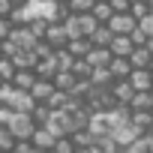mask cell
<instances>
[{
    "instance_id": "cell-1",
    "label": "cell",
    "mask_w": 153,
    "mask_h": 153,
    "mask_svg": "<svg viewBox=\"0 0 153 153\" xmlns=\"http://www.w3.org/2000/svg\"><path fill=\"white\" fill-rule=\"evenodd\" d=\"M6 129L15 135V141H30V138H33V132L39 129V123L33 120V111H15Z\"/></svg>"
},
{
    "instance_id": "cell-2",
    "label": "cell",
    "mask_w": 153,
    "mask_h": 153,
    "mask_svg": "<svg viewBox=\"0 0 153 153\" xmlns=\"http://www.w3.org/2000/svg\"><path fill=\"white\" fill-rule=\"evenodd\" d=\"M108 27H111L114 36H129V33L138 27V18H135L132 12H114L111 21H108Z\"/></svg>"
},
{
    "instance_id": "cell-3",
    "label": "cell",
    "mask_w": 153,
    "mask_h": 153,
    "mask_svg": "<svg viewBox=\"0 0 153 153\" xmlns=\"http://www.w3.org/2000/svg\"><path fill=\"white\" fill-rule=\"evenodd\" d=\"M57 93V87H54V81H48V78H39L36 84H33V90H30V96L36 99V105H48V99Z\"/></svg>"
},
{
    "instance_id": "cell-4",
    "label": "cell",
    "mask_w": 153,
    "mask_h": 153,
    "mask_svg": "<svg viewBox=\"0 0 153 153\" xmlns=\"http://www.w3.org/2000/svg\"><path fill=\"white\" fill-rule=\"evenodd\" d=\"M111 96L117 99V105H129V102H132V96H135V87L129 84V78H126V81H114Z\"/></svg>"
},
{
    "instance_id": "cell-5",
    "label": "cell",
    "mask_w": 153,
    "mask_h": 153,
    "mask_svg": "<svg viewBox=\"0 0 153 153\" xmlns=\"http://www.w3.org/2000/svg\"><path fill=\"white\" fill-rule=\"evenodd\" d=\"M108 69H111V75H114V81H126L129 75H132V63H129V57H114V60L108 63Z\"/></svg>"
},
{
    "instance_id": "cell-6",
    "label": "cell",
    "mask_w": 153,
    "mask_h": 153,
    "mask_svg": "<svg viewBox=\"0 0 153 153\" xmlns=\"http://www.w3.org/2000/svg\"><path fill=\"white\" fill-rule=\"evenodd\" d=\"M108 48H111L114 57H129V54L135 51V42H132V36H114Z\"/></svg>"
},
{
    "instance_id": "cell-7",
    "label": "cell",
    "mask_w": 153,
    "mask_h": 153,
    "mask_svg": "<svg viewBox=\"0 0 153 153\" xmlns=\"http://www.w3.org/2000/svg\"><path fill=\"white\" fill-rule=\"evenodd\" d=\"M84 60H87L93 69H99V66H108V63L114 60V54H111V48H96V45H93V48H90V54H87Z\"/></svg>"
},
{
    "instance_id": "cell-8",
    "label": "cell",
    "mask_w": 153,
    "mask_h": 153,
    "mask_svg": "<svg viewBox=\"0 0 153 153\" xmlns=\"http://www.w3.org/2000/svg\"><path fill=\"white\" fill-rule=\"evenodd\" d=\"M36 81H39L36 69H18V72H15V78H12V84H15L18 90H33Z\"/></svg>"
},
{
    "instance_id": "cell-9",
    "label": "cell",
    "mask_w": 153,
    "mask_h": 153,
    "mask_svg": "<svg viewBox=\"0 0 153 153\" xmlns=\"http://www.w3.org/2000/svg\"><path fill=\"white\" fill-rule=\"evenodd\" d=\"M30 141H33V144H36V147L42 150V153H51V147L57 144V138H54V135H51V132H48L45 126H39V129L33 132V138H30Z\"/></svg>"
},
{
    "instance_id": "cell-10",
    "label": "cell",
    "mask_w": 153,
    "mask_h": 153,
    "mask_svg": "<svg viewBox=\"0 0 153 153\" xmlns=\"http://www.w3.org/2000/svg\"><path fill=\"white\" fill-rule=\"evenodd\" d=\"M150 60H153V54L147 51V45H135V51L129 54L132 69H147V66H150Z\"/></svg>"
},
{
    "instance_id": "cell-11",
    "label": "cell",
    "mask_w": 153,
    "mask_h": 153,
    "mask_svg": "<svg viewBox=\"0 0 153 153\" xmlns=\"http://www.w3.org/2000/svg\"><path fill=\"white\" fill-rule=\"evenodd\" d=\"M129 84H132L135 90H150V84H153V75H150V69H132V75H129Z\"/></svg>"
},
{
    "instance_id": "cell-12",
    "label": "cell",
    "mask_w": 153,
    "mask_h": 153,
    "mask_svg": "<svg viewBox=\"0 0 153 153\" xmlns=\"http://www.w3.org/2000/svg\"><path fill=\"white\" fill-rule=\"evenodd\" d=\"M93 87H108V84H114V75H111V69L108 66H99V69H93L90 72V78H87Z\"/></svg>"
},
{
    "instance_id": "cell-13",
    "label": "cell",
    "mask_w": 153,
    "mask_h": 153,
    "mask_svg": "<svg viewBox=\"0 0 153 153\" xmlns=\"http://www.w3.org/2000/svg\"><path fill=\"white\" fill-rule=\"evenodd\" d=\"M129 108H132V111H150V108H153V96H150V90H135Z\"/></svg>"
},
{
    "instance_id": "cell-14",
    "label": "cell",
    "mask_w": 153,
    "mask_h": 153,
    "mask_svg": "<svg viewBox=\"0 0 153 153\" xmlns=\"http://www.w3.org/2000/svg\"><path fill=\"white\" fill-rule=\"evenodd\" d=\"M66 48H69V54H72L75 60H81V57H87V54H90L93 42H90V39H69V45H66Z\"/></svg>"
},
{
    "instance_id": "cell-15",
    "label": "cell",
    "mask_w": 153,
    "mask_h": 153,
    "mask_svg": "<svg viewBox=\"0 0 153 153\" xmlns=\"http://www.w3.org/2000/svg\"><path fill=\"white\" fill-rule=\"evenodd\" d=\"M111 39H114V33H111V27H108V24H99V27H96V33L90 36V42H93L96 48H108V45H111Z\"/></svg>"
},
{
    "instance_id": "cell-16",
    "label": "cell",
    "mask_w": 153,
    "mask_h": 153,
    "mask_svg": "<svg viewBox=\"0 0 153 153\" xmlns=\"http://www.w3.org/2000/svg\"><path fill=\"white\" fill-rule=\"evenodd\" d=\"M15 72H18V66H15L12 57H0V81H9V84H12Z\"/></svg>"
},
{
    "instance_id": "cell-17",
    "label": "cell",
    "mask_w": 153,
    "mask_h": 153,
    "mask_svg": "<svg viewBox=\"0 0 153 153\" xmlns=\"http://www.w3.org/2000/svg\"><path fill=\"white\" fill-rule=\"evenodd\" d=\"M111 15H114V9H111L108 0H99V3L93 6V18H96L99 24H108V21H111Z\"/></svg>"
},
{
    "instance_id": "cell-18",
    "label": "cell",
    "mask_w": 153,
    "mask_h": 153,
    "mask_svg": "<svg viewBox=\"0 0 153 153\" xmlns=\"http://www.w3.org/2000/svg\"><path fill=\"white\" fill-rule=\"evenodd\" d=\"M99 3V0H69L66 3V9L69 12H75V15H81V12H93V6Z\"/></svg>"
},
{
    "instance_id": "cell-19",
    "label": "cell",
    "mask_w": 153,
    "mask_h": 153,
    "mask_svg": "<svg viewBox=\"0 0 153 153\" xmlns=\"http://www.w3.org/2000/svg\"><path fill=\"white\" fill-rule=\"evenodd\" d=\"M15 144H18V141H15V135H12L6 126H0V153H12V150H15Z\"/></svg>"
},
{
    "instance_id": "cell-20",
    "label": "cell",
    "mask_w": 153,
    "mask_h": 153,
    "mask_svg": "<svg viewBox=\"0 0 153 153\" xmlns=\"http://www.w3.org/2000/svg\"><path fill=\"white\" fill-rule=\"evenodd\" d=\"M51 153H78V147H75L72 138H57V144L51 147Z\"/></svg>"
},
{
    "instance_id": "cell-21",
    "label": "cell",
    "mask_w": 153,
    "mask_h": 153,
    "mask_svg": "<svg viewBox=\"0 0 153 153\" xmlns=\"http://www.w3.org/2000/svg\"><path fill=\"white\" fill-rule=\"evenodd\" d=\"M129 12L141 21V18H144V15H150L153 9H150V3H147V0H132V9H129Z\"/></svg>"
},
{
    "instance_id": "cell-22",
    "label": "cell",
    "mask_w": 153,
    "mask_h": 153,
    "mask_svg": "<svg viewBox=\"0 0 153 153\" xmlns=\"http://www.w3.org/2000/svg\"><path fill=\"white\" fill-rule=\"evenodd\" d=\"M123 153H150L147 138H144V135H141V138H135L132 144H126V147H123Z\"/></svg>"
},
{
    "instance_id": "cell-23",
    "label": "cell",
    "mask_w": 153,
    "mask_h": 153,
    "mask_svg": "<svg viewBox=\"0 0 153 153\" xmlns=\"http://www.w3.org/2000/svg\"><path fill=\"white\" fill-rule=\"evenodd\" d=\"M108 3H111L114 12H129L132 9V0H108Z\"/></svg>"
},
{
    "instance_id": "cell-24",
    "label": "cell",
    "mask_w": 153,
    "mask_h": 153,
    "mask_svg": "<svg viewBox=\"0 0 153 153\" xmlns=\"http://www.w3.org/2000/svg\"><path fill=\"white\" fill-rule=\"evenodd\" d=\"M129 36H132V42H135V45H147V39H150V36H147V33H144L141 27H135V30H132Z\"/></svg>"
},
{
    "instance_id": "cell-25",
    "label": "cell",
    "mask_w": 153,
    "mask_h": 153,
    "mask_svg": "<svg viewBox=\"0 0 153 153\" xmlns=\"http://www.w3.org/2000/svg\"><path fill=\"white\" fill-rule=\"evenodd\" d=\"M138 27H141L147 36H153V12H150V15H144V18L138 21Z\"/></svg>"
},
{
    "instance_id": "cell-26",
    "label": "cell",
    "mask_w": 153,
    "mask_h": 153,
    "mask_svg": "<svg viewBox=\"0 0 153 153\" xmlns=\"http://www.w3.org/2000/svg\"><path fill=\"white\" fill-rule=\"evenodd\" d=\"M12 36V27H9V21L6 18H0V42H6Z\"/></svg>"
},
{
    "instance_id": "cell-27",
    "label": "cell",
    "mask_w": 153,
    "mask_h": 153,
    "mask_svg": "<svg viewBox=\"0 0 153 153\" xmlns=\"http://www.w3.org/2000/svg\"><path fill=\"white\" fill-rule=\"evenodd\" d=\"M12 0H0V18H6V15H12Z\"/></svg>"
},
{
    "instance_id": "cell-28",
    "label": "cell",
    "mask_w": 153,
    "mask_h": 153,
    "mask_svg": "<svg viewBox=\"0 0 153 153\" xmlns=\"http://www.w3.org/2000/svg\"><path fill=\"white\" fill-rule=\"evenodd\" d=\"M147 51H150V54H153V36H150V39H147Z\"/></svg>"
},
{
    "instance_id": "cell-29",
    "label": "cell",
    "mask_w": 153,
    "mask_h": 153,
    "mask_svg": "<svg viewBox=\"0 0 153 153\" xmlns=\"http://www.w3.org/2000/svg\"><path fill=\"white\" fill-rule=\"evenodd\" d=\"M147 69H150V75H153V60H150V66H147Z\"/></svg>"
},
{
    "instance_id": "cell-30",
    "label": "cell",
    "mask_w": 153,
    "mask_h": 153,
    "mask_svg": "<svg viewBox=\"0 0 153 153\" xmlns=\"http://www.w3.org/2000/svg\"><path fill=\"white\" fill-rule=\"evenodd\" d=\"M147 3H150V9H153V0H147Z\"/></svg>"
},
{
    "instance_id": "cell-31",
    "label": "cell",
    "mask_w": 153,
    "mask_h": 153,
    "mask_svg": "<svg viewBox=\"0 0 153 153\" xmlns=\"http://www.w3.org/2000/svg\"><path fill=\"white\" fill-rule=\"evenodd\" d=\"M150 96H153V84H150Z\"/></svg>"
}]
</instances>
